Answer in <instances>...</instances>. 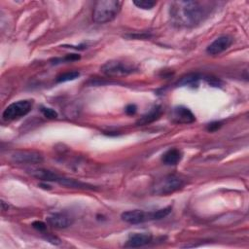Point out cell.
I'll return each instance as SVG.
<instances>
[{"label":"cell","instance_id":"obj_14","mask_svg":"<svg viewBox=\"0 0 249 249\" xmlns=\"http://www.w3.org/2000/svg\"><path fill=\"white\" fill-rule=\"evenodd\" d=\"M182 159V152L179 149L172 148L167 150L161 158V160L166 165H175Z\"/></svg>","mask_w":249,"mask_h":249},{"label":"cell","instance_id":"obj_16","mask_svg":"<svg viewBox=\"0 0 249 249\" xmlns=\"http://www.w3.org/2000/svg\"><path fill=\"white\" fill-rule=\"evenodd\" d=\"M133 4L140 9L151 10L152 8H154V6L157 4V2L151 1V0H135V1H133Z\"/></svg>","mask_w":249,"mask_h":249},{"label":"cell","instance_id":"obj_11","mask_svg":"<svg viewBox=\"0 0 249 249\" xmlns=\"http://www.w3.org/2000/svg\"><path fill=\"white\" fill-rule=\"evenodd\" d=\"M152 234L148 232H135L127 238L124 246L125 247H142L149 244L152 241Z\"/></svg>","mask_w":249,"mask_h":249},{"label":"cell","instance_id":"obj_10","mask_svg":"<svg viewBox=\"0 0 249 249\" xmlns=\"http://www.w3.org/2000/svg\"><path fill=\"white\" fill-rule=\"evenodd\" d=\"M232 44V38L228 35H223L215 39L206 49V53L211 55H216L227 49L230 48V46Z\"/></svg>","mask_w":249,"mask_h":249},{"label":"cell","instance_id":"obj_17","mask_svg":"<svg viewBox=\"0 0 249 249\" xmlns=\"http://www.w3.org/2000/svg\"><path fill=\"white\" fill-rule=\"evenodd\" d=\"M199 79V77L196 74H192V75H188L187 77H184L180 80V82H178V85L180 86H189V85H193L195 84L197 80Z\"/></svg>","mask_w":249,"mask_h":249},{"label":"cell","instance_id":"obj_2","mask_svg":"<svg viewBox=\"0 0 249 249\" xmlns=\"http://www.w3.org/2000/svg\"><path fill=\"white\" fill-rule=\"evenodd\" d=\"M122 2L118 0H100L93 8L92 19L96 23H107L113 20L120 13Z\"/></svg>","mask_w":249,"mask_h":249},{"label":"cell","instance_id":"obj_4","mask_svg":"<svg viewBox=\"0 0 249 249\" xmlns=\"http://www.w3.org/2000/svg\"><path fill=\"white\" fill-rule=\"evenodd\" d=\"M136 69L134 65L121 60H109L100 67V71L109 77L125 76L133 73Z\"/></svg>","mask_w":249,"mask_h":249},{"label":"cell","instance_id":"obj_7","mask_svg":"<svg viewBox=\"0 0 249 249\" xmlns=\"http://www.w3.org/2000/svg\"><path fill=\"white\" fill-rule=\"evenodd\" d=\"M28 171L33 177L37 179H40L43 181H49V182H56L63 186H67L70 180V178L59 176L56 173L44 168H31Z\"/></svg>","mask_w":249,"mask_h":249},{"label":"cell","instance_id":"obj_20","mask_svg":"<svg viewBox=\"0 0 249 249\" xmlns=\"http://www.w3.org/2000/svg\"><path fill=\"white\" fill-rule=\"evenodd\" d=\"M221 125H222V123H221V122H212V123H210V124H207L206 129H207L208 131H210V132L216 131L217 129H219V128L221 127Z\"/></svg>","mask_w":249,"mask_h":249},{"label":"cell","instance_id":"obj_21","mask_svg":"<svg viewBox=\"0 0 249 249\" xmlns=\"http://www.w3.org/2000/svg\"><path fill=\"white\" fill-rule=\"evenodd\" d=\"M136 110H137V108H136V106L134 104H129L124 109V111H125V113L127 115H134L136 113Z\"/></svg>","mask_w":249,"mask_h":249},{"label":"cell","instance_id":"obj_13","mask_svg":"<svg viewBox=\"0 0 249 249\" xmlns=\"http://www.w3.org/2000/svg\"><path fill=\"white\" fill-rule=\"evenodd\" d=\"M161 112H162V110H161L160 106H159V105L154 106L150 111H148L142 117H140V119H138V121L136 122V124H138V125L149 124L157 121L160 117Z\"/></svg>","mask_w":249,"mask_h":249},{"label":"cell","instance_id":"obj_15","mask_svg":"<svg viewBox=\"0 0 249 249\" xmlns=\"http://www.w3.org/2000/svg\"><path fill=\"white\" fill-rule=\"evenodd\" d=\"M79 76H80V73L78 71L65 72L56 77V83H64V82L73 81V80L77 79Z\"/></svg>","mask_w":249,"mask_h":249},{"label":"cell","instance_id":"obj_3","mask_svg":"<svg viewBox=\"0 0 249 249\" xmlns=\"http://www.w3.org/2000/svg\"><path fill=\"white\" fill-rule=\"evenodd\" d=\"M183 185V179L176 175H168L157 181L152 188V192L157 196H168L181 189Z\"/></svg>","mask_w":249,"mask_h":249},{"label":"cell","instance_id":"obj_18","mask_svg":"<svg viewBox=\"0 0 249 249\" xmlns=\"http://www.w3.org/2000/svg\"><path fill=\"white\" fill-rule=\"evenodd\" d=\"M41 113L43 114L44 117L48 119H55L57 117V113L55 110L49 108V107H41Z\"/></svg>","mask_w":249,"mask_h":249},{"label":"cell","instance_id":"obj_5","mask_svg":"<svg viewBox=\"0 0 249 249\" xmlns=\"http://www.w3.org/2000/svg\"><path fill=\"white\" fill-rule=\"evenodd\" d=\"M32 108V101L18 100L6 107L2 117L6 121H14L27 115Z\"/></svg>","mask_w":249,"mask_h":249},{"label":"cell","instance_id":"obj_9","mask_svg":"<svg viewBox=\"0 0 249 249\" xmlns=\"http://www.w3.org/2000/svg\"><path fill=\"white\" fill-rule=\"evenodd\" d=\"M170 119L175 124H192L196 121L193 112L185 106H176L172 109Z\"/></svg>","mask_w":249,"mask_h":249},{"label":"cell","instance_id":"obj_12","mask_svg":"<svg viewBox=\"0 0 249 249\" xmlns=\"http://www.w3.org/2000/svg\"><path fill=\"white\" fill-rule=\"evenodd\" d=\"M72 218L62 213H55L48 217V223L57 229H65L72 225Z\"/></svg>","mask_w":249,"mask_h":249},{"label":"cell","instance_id":"obj_1","mask_svg":"<svg viewBox=\"0 0 249 249\" xmlns=\"http://www.w3.org/2000/svg\"><path fill=\"white\" fill-rule=\"evenodd\" d=\"M212 9L213 4L207 1H175L170 6V17L177 26L193 27L203 21Z\"/></svg>","mask_w":249,"mask_h":249},{"label":"cell","instance_id":"obj_19","mask_svg":"<svg viewBox=\"0 0 249 249\" xmlns=\"http://www.w3.org/2000/svg\"><path fill=\"white\" fill-rule=\"evenodd\" d=\"M32 227L35 230H37L38 231H41V232H44L46 231V229H47V225L44 222H42V221H35V222H33L32 223Z\"/></svg>","mask_w":249,"mask_h":249},{"label":"cell","instance_id":"obj_6","mask_svg":"<svg viewBox=\"0 0 249 249\" xmlns=\"http://www.w3.org/2000/svg\"><path fill=\"white\" fill-rule=\"evenodd\" d=\"M121 218L123 221L128 224H140L147 221L155 220V211L146 212L139 209L128 210L123 212Z\"/></svg>","mask_w":249,"mask_h":249},{"label":"cell","instance_id":"obj_8","mask_svg":"<svg viewBox=\"0 0 249 249\" xmlns=\"http://www.w3.org/2000/svg\"><path fill=\"white\" fill-rule=\"evenodd\" d=\"M11 159L15 162L36 164L43 160L41 154L34 151H16L11 155Z\"/></svg>","mask_w":249,"mask_h":249}]
</instances>
